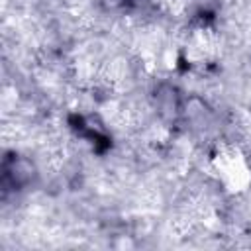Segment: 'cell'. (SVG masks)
<instances>
[{
	"label": "cell",
	"mask_w": 251,
	"mask_h": 251,
	"mask_svg": "<svg viewBox=\"0 0 251 251\" xmlns=\"http://www.w3.org/2000/svg\"><path fill=\"white\" fill-rule=\"evenodd\" d=\"M210 169L229 194H241L251 186V163L237 145H218L210 157Z\"/></svg>",
	"instance_id": "1"
}]
</instances>
